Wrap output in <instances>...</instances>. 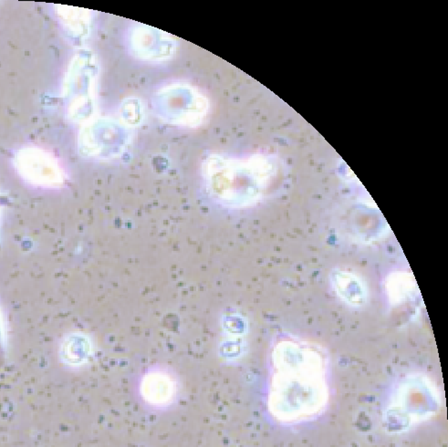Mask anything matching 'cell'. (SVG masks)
Here are the masks:
<instances>
[{
  "mask_svg": "<svg viewBox=\"0 0 448 447\" xmlns=\"http://www.w3.org/2000/svg\"><path fill=\"white\" fill-rule=\"evenodd\" d=\"M144 391L147 392L146 398L153 404H165L174 395L172 383L163 379L150 382V387Z\"/></svg>",
  "mask_w": 448,
  "mask_h": 447,
  "instance_id": "obj_1",
  "label": "cell"
}]
</instances>
